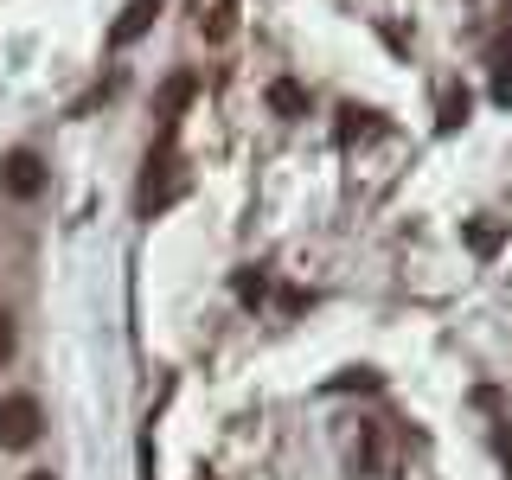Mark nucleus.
<instances>
[{
    "label": "nucleus",
    "mask_w": 512,
    "mask_h": 480,
    "mask_svg": "<svg viewBox=\"0 0 512 480\" xmlns=\"http://www.w3.org/2000/svg\"><path fill=\"white\" fill-rule=\"evenodd\" d=\"M186 180H180V148H173V128H160V148L148 154V180H141V212H160Z\"/></svg>",
    "instance_id": "1"
},
{
    "label": "nucleus",
    "mask_w": 512,
    "mask_h": 480,
    "mask_svg": "<svg viewBox=\"0 0 512 480\" xmlns=\"http://www.w3.org/2000/svg\"><path fill=\"white\" fill-rule=\"evenodd\" d=\"M39 429H45V410H39V397H0V448H32L39 442Z\"/></svg>",
    "instance_id": "2"
},
{
    "label": "nucleus",
    "mask_w": 512,
    "mask_h": 480,
    "mask_svg": "<svg viewBox=\"0 0 512 480\" xmlns=\"http://www.w3.org/2000/svg\"><path fill=\"white\" fill-rule=\"evenodd\" d=\"M0 186H7L13 199H39L45 192V160L32 148H13L7 160H0Z\"/></svg>",
    "instance_id": "3"
},
{
    "label": "nucleus",
    "mask_w": 512,
    "mask_h": 480,
    "mask_svg": "<svg viewBox=\"0 0 512 480\" xmlns=\"http://www.w3.org/2000/svg\"><path fill=\"white\" fill-rule=\"evenodd\" d=\"M154 20H160V0H128V7H122V20L109 26V45H135V39H141V32H148Z\"/></svg>",
    "instance_id": "4"
},
{
    "label": "nucleus",
    "mask_w": 512,
    "mask_h": 480,
    "mask_svg": "<svg viewBox=\"0 0 512 480\" xmlns=\"http://www.w3.org/2000/svg\"><path fill=\"white\" fill-rule=\"evenodd\" d=\"M192 90H199V77H186V71L173 77L167 90H160V128H173V122H180V109L192 103Z\"/></svg>",
    "instance_id": "5"
},
{
    "label": "nucleus",
    "mask_w": 512,
    "mask_h": 480,
    "mask_svg": "<svg viewBox=\"0 0 512 480\" xmlns=\"http://www.w3.org/2000/svg\"><path fill=\"white\" fill-rule=\"evenodd\" d=\"M269 109H276V116H301V109H308V90H301L295 77H276V84H269Z\"/></svg>",
    "instance_id": "6"
},
{
    "label": "nucleus",
    "mask_w": 512,
    "mask_h": 480,
    "mask_svg": "<svg viewBox=\"0 0 512 480\" xmlns=\"http://www.w3.org/2000/svg\"><path fill=\"white\" fill-rule=\"evenodd\" d=\"M461 122H468V90H448V96H442V122H436V128H442V135H455Z\"/></svg>",
    "instance_id": "7"
},
{
    "label": "nucleus",
    "mask_w": 512,
    "mask_h": 480,
    "mask_svg": "<svg viewBox=\"0 0 512 480\" xmlns=\"http://www.w3.org/2000/svg\"><path fill=\"white\" fill-rule=\"evenodd\" d=\"M231 26H237V0H218L212 20H205V32H212V39H231Z\"/></svg>",
    "instance_id": "8"
},
{
    "label": "nucleus",
    "mask_w": 512,
    "mask_h": 480,
    "mask_svg": "<svg viewBox=\"0 0 512 480\" xmlns=\"http://www.w3.org/2000/svg\"><path fill=\"white\" fill-rule=\"evenodd\" d=\"M468 244H474L480 256H493V250H500V231H493L487 218H474V224H468Z\"/></svg>",
    "instance_id": "9"
},
{
    "label": "nucleus",
    "mask_w": 512,
    "mask_h": 480,
    "mask_svg": "<svg viewBox=\"0 0 512 480\" xmlns=\"http://www.w3.org/2000/svg\"><path fill=\"white\" fill-rule=\"evenodd\" d=\"M263 288H269L263 269H237V295H244V301H263Z\"/></svg>",
    "instance_id": "10"
},
{
    "label": "nucleus",
    "mask_w": 512,
    "mask_h": 480,
    "mask_svg": "<svg viewBox=\"0 0 512 480\" xmlns=\"http://www.w3.org/2000/svg\"><path fill=\"white\" fill-rule=\"evenodd\" d=\"M493 103L512 109V64H500V77H493Z\"/></svg>",
    "instance_id": "11"
},
{
    "label": "nucleus",
    "mask_w": 512,
    "mask_h": 480,
    "mask_svg": "<svg viewBox=\"0 0 512 480\" xmlns=\"http://www.w3.org/2000/svg\"><path fill=\"white\" fill-rule=\"evenodd\" d=\"M7 359H13V320L0 314V365H7Z\"/></svg>",
    "instance_id": "12"
},
{
    "label": "nucleus",
    "mask_w": 512,
    "mask_h": 480,
    "mask_svg": "<svg viewBox=\"0 0 512 480\" xmlns=\"http://www.w3.org/2000/svg\"><path fill=\"white\" fill-rule=\"evenodd\" d=\"M26 480H58V474H26Z\"/></svg>",
    "instance_id": "13"
}]
</instances>
